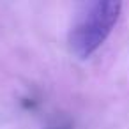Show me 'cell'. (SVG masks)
<instances>
[{
    "label": "cell",
    "instance_id": "obj_1",
    "mask_svg": "<svg viewBox=\"0 0 129 129\" xmlns=\"http://www.w3.org/2000/svg\"><path fill=\"white\" fill-rule=\"evenodd\" d=\"M122 2L118 0H94L81 4L69 32V48L74 57L88 58L111 34L118 21Z\"/></svg>",
    "mask_w": 129,
    "mask_h": 129
}]
</instances>
